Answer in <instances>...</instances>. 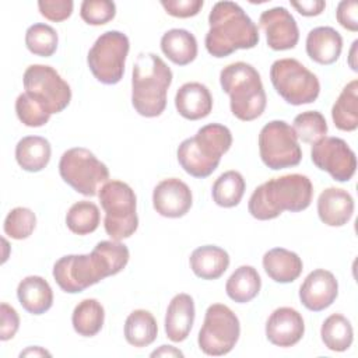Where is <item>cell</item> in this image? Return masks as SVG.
I'll return each mask as SVG.
<instances>
[{
	"instance_id": "obj_42",
	"label": "cell",
	"mask_w": 358,
	"mask_h": 358,
	"mask_svg": "<svg viewBox=\"0 0 358 358\" xmlns=\"http://www.w3.org/2000/svg\"><path fill=\"white\" fill-rule=\"evenodd\" d=\"M20 327V316L17 310L6 303L1 302L0 305V340L7 341L11 340Z\"/></svg>"
},
{
	"instance_id": "obj_23",
	"label": "cell",
	"mask_w": 358,
	"mask_h": 358,
	"mask_svg": "<svg viewBox=\"0 0 358 358\" xmlns=\"http://www.w3.org/2000/svg\"><path fill=\"white\" fill-rule=\"evenodd\" d=\"M263 268L275 282L288 284L295 281L302 270V259L285 248H273L263 255Z\"/></svg>"
},
{
	"instance_id": "obj_37",
	"label": "cell",
	"mask_w": 358,
	"mask_h": 358,
	"mask_svg": "<svg viewBox=\"0 0 358 358\" xmlns=\"http://www.w3.org/2000/svg\"><path fill=\"white\" fill-rule=\"evenodd\" d=\"M36 227V215L31 208L15 207L4 220V234L13 239L21 241L32 235Z\"/></svg>"
},
{
	"instance_id": "obj_13",
	"label": "cell",
	"mask_w": 358,
	"mask_h": 358,
	"mask_svg": "<svg viewBox=\"0 0 358 358\" xmlns=\"http://www.w3.org/2000/svg\"><path fill=\"white\" fill-rule=\"evenodd\" d=\"M25 92L39 102L48 113H60L71 101L70 85L50 66L31 64L22 76Z\"/></svg>"
},
{
	"instance_id": "obj_30",
	"label": "cell",
	"mask_w": 358,
	"mask_h": 358,
	"mask_svg": "<svg viewBox=\"0 0 358 358\" xmlns=\"http://www.w3.org/2000/svg\"><path fill=\"white\" fill-rule=\"evenodd\" d=\"M158 336V324L151 312L145 309L133 310L124 322V338L137 348L147 347L155 341Z\"/></svg>"
},
{
	"instance_id": "obj_44",
	"label": "cell",
	"mask_w": 358,
	"mask_h": 358,
	"mask_svg": "<svg viewBox=\"0 0 358 358\" xmlns=\"http://www.w3.org/2000/svg\"><path fill=\"white\" fill-rule=\"evenodd\" d=\"M291 6L303 17H316V15L322 14L326 8V3L323 0L291 1Z\"/></svg>"
},
{
	"instance_id": "obj_46",
	"label": "cell",
	"mask_w": 358,
	"mask_h": 358,
	"mask_svg": "<svg viewBox=\"0 0 358 358\" xmlns=\"http://www.w3.org/2000/svg\"><path fill=\"white\" fill-rule=\"evenodd\" d=\"M20 357H52V354L42 347H28L20 352Z\"/></svg>"
},
{
	"instance_id": "obj_9",
	"label": "cell",
	"mask_w": 358,
	"mask_h": 358,
	"mask_svg": "<svg viewBox=\"0 0 358 358\" xmlns=\"http://www.w3.org/2000/svg\"><path fill=\"white\" fill-rule=\"evenodd\" d=\"M59 173L70 187L88 197L96 196L99 186L109 179L108 166L83 147H73L62 154Z\"/></svg>"
},
{
	"instance_id": "obj_24",
	"label": "cell",
	"mask_w": 358,
	"mask_h": 358,
	"mask_svg": "<svg viewBox=\"0 0 358 358\" xmlns=\"http://www.w3.org/2000/svg\"><path fill=\"white\" fill-rule=\"evenodd\" d=\"M20 305L31 315H42L53 305V291L41 275H28L17 287Z\"/></svg>"
},
{
	"instance_id": "obj_21",
	"label": "cell",
	"mask_w": 358,
	"mask_h": 358,
	"mask_svg": "<svg viewBox=\"0 0 358 358\" xmlns=\"http://www.w3.org/2000/svg\"><path fill=\"white\" fill-rule=\"evenodd\" d=\"M175 108L187 120L204 119L213 110L211 92L201 83H185L175 94Z\"/></svg>"
},
{
	"instance_id": "obj_45",
	"label": "cell",
	"mask_w": 358,
	"mask_h": 358,
	"mask_svg": "<svg viewBox=\"0 0 358 358\" xmlns=\"http://www.w3.org/2000/svg\"><path fill=\"white\" fill-rule=\"evenodd\" d=\"M151 357H183V352L172 345H161L151 352Z\"/></svg>"
},
{
	"instance_id": "obj_15",
	"label": "cell",
	"mask_w": 358,
	"mask_h": 358,
	"mask_svg": "<svg viewBox=\"0 0 358 358\" xmlns=\"http://www.w3.org/2000/svg\"><path fill=\"white\" fill-rule=\"evenodd\" d=\"M259 24L266 34L268 48L288 50L296 46L299 29L294 15L285 7H273L260 14Z\"/></svg>"
},
{
	"instance_id": "obj_1",
	"label": "cell",
	"mask_w": 358,
	"mask_h": 358,
	"mask_svg": "<svg viewBox=\"0 0 358 358\" xmlns=\"http://www.w3.org/2000/svg\"><path fill=\"white\" fill-rule=\"evenodd\" d=\"M130 252L120 241H101L91 253L67 255L53 266L56 284L67 294H78L101 280L120 273L129 263Z\"/></svg>"
},
{
	"instance_id": "obj_41",
	"label": "cell",
	"mask_w": 358,
	"mask_h": 358,
	"mask_svg": "<svg viewBox=\"0 0 358 358\" xmlns=\"http://www.w3.org/2000/svg\"><path fill=\"white\" fill-rule=\"evenodd\" d=\"M203 0H161L164 10L176 18H189L199 14L203 8Z\"/></svg>"
},
{
	"instance_id": "obj_40",
	"label": "cell",
	"mask_w": 358,
	"mask_h": 358,
	"mask_svg": "<svg viewBox=\"0 0 358 358\" xmlns=\"http://www.w3.org/2000/svg\"><path fill=\"white\" fill-rule=\"evenodd\" d=\"M74 3L71 0H39L38 8L41 15L52 22H62L73 13Z\"/></svg>"
},
{
	"instance_id": "obj_29",
	"label": "cell",
	"mask_w": 358,
	"mask_h": 358,
	"mask_svg": "<svg viewBox=\"0 0 358 358\" xmlns=\"http://www.w3.org/2000/svg\"><path fill=\"white\" fill-rule=\"evenodd\" d=\"M334 126L343 131H354L358 127V80L350 81L340 92L331 108Z\"/></svg>"
},
{
	"instance_id": "obj_28",
	"label": "cell",
	"mask_w": 358,
	"mask_h": 358,
	"mask_svg": "<svg viewBox=\"0 0 358 358\" xmlns=\"http://www.w3.org/2000/svg\"><path fill=\"white\" fill-rule=\"evenodd\" d=\"M262 288V278L253 266H239L227 280L225 292L236 303L255 299Z\"/></svg>"
},
{
	"instance_id": "obj_6",
	"label": "cell",
	"mask_w": 358,
	"mask_h": 358,
	"mask_svg": "<svg viewBox=\"0 0 358 358\" xmlns=\"http://www.w3.org/2000/svg\"><path fill=\"white\" fill-rule=\"evenodd\" d=\"M220 84L229 95V108L235 117L250 122L263 115L267 103L259 71L249 63L235 62L220 73Z\"/></svg>"
},
{
	"instance_id": "obj_4",
	"label": "cell",
	"mask_w": 358,
	"mask_h": 358,
	"mask_svg": "<svg viewBox=\"0 0 358 358\" xmlns=\"http://www.w3.org/2000/svg\"><path fill=\"white\" fill-rule=\"evenodd\" d=\"M172 70L155 53H140L131 73V105L144 117H157L166 108Z\"/></svg>"
},
{
	"instance_id": "obj_12",
	"label": "cell",
	"mask_w": 358,
	"mask_h": 358,
	"mask_svg": "<svg viewBox=\"0 0 358 358\" xmlns=\"http://www.w3.org/2000/svg\"><path fill=\"white\" fill-rule=\"evenodd\" d=\"M259 154L263 164L273 171L296 166L302 159L298 137L292 126L284 120H271L262 127Z\"/></svg>"
},
{
	"instance_id": "obj_8",
	"label": "cell",
	"mask_w": 358,
	"mask_h": 358,
	"mask_svg": "<svg viewBox=\"0 0 358 358\" xmlns=\"http://www.w3.org/2000/svg\"><path fill=\"white\" fill-rule=\"evenodd\" d=\"M270 80L275 92L294 106L315 102L320 92L316 74L292 57L275 60L270 67Z\"/></svg>"
},
{
	"instance_id": "obj_47",
	"label": "cell",
	"mask_w": 358,
	"mask_h": 358,
	"mask_svg": "<svg viewBox=\"0 0 358 358\" xmlns=\"http://www.w3.org/2000/svg\"><path fill=\"white\" fill-rule=\"evenodd\" d=\"M357 45H358V41L355 39V41L352 42V46H351V49H350V56H348V64H350L351 70H354V71H358V64H357V62H355Z\"/></svg>"
},
{
	"instance_id": "obj_38",
	"label": "cell",
	"mask_w": 358,
	"mask_h": 358,
	"mask_svg": "<svg viewBox=\"0 0 358 358\" xmlns=\"http://www.w3.org/2000/svg\"><path fill=\"white\" fill-rule=\"evenodd\" d=\"M15 113L20 122L28 127H41L50 119V113L25 91L17 96Z\"/></svg>"
},
{
	"instance_id": "obj_7",
	"label": "cell",
	"mask_w": 358,
	"mask_h": 358,
	"mask_svg": "<svg viewBox=\"0 0 358 358\" xmlns=\"http://www.w3.org/2000/svg\"><path fill=\"white\" fill-rule=\"evenodd\" d=\"M98 197L105 211V232L113 241L130 238L138 227L134 190L122 180H108L99 187Z\"/></svg>"
},
{
	"instance_id": "obj_34",
	"label": "cell",
	"mask_w": 358,
	"mask_h": 358,
	"mask_svg": "<svg viewBox=\"0 0 358 358\" xmlns=\"http://www.w3.org/2000/svg\"><path fill=\"white\" fill-rule=\"evenodd\" d=\"M101 222V213L95 203L88 200L76 201L66 214V225L76 235L92 234Z\"/></svg>"
},
{
	"instance_id": "obj_43",
	"label": "cell",
	"mask_w": 358,
	"mask_h": 358,
	"mask_svg": "<svg viewBox=\"0 0 358 358\" xmlns=\"http://www.w3.org/2000/svg\"><path fill=\"white\" fill-rule=\"evenodd\" d=\"M336 18L338 24L351 31H358V3L355 0H343L338 3L336 10Z\"/></svg>"
},
{
	"instance_id": "obj_26",
	"label": "cell",
	"mask_w": 358,
	"mask_h": 358,
	"mask_svg": "<svg viewBox=\"0 0 358 358\" xmlns=\"http://www.w3.org/2000/svg\"><path fill=\"white\" fill-rule=\"evenodd\" d=\"M161 50L172 63L187 66L197 56V41L190 31L172 28L162 35Z\"/></svg>"
},
{
	"instance_id": "obj_16",
	"label": "cell",
	"mask_w": 358,
	"mask_h": 358,
	"mask_svg": "<svg viewBox=\"0 0 358 358\" xmlns=\"http://www.w3.org/2000/svg\"><path fill=\"white\" fill-rule=\"evenodd\" d=\"M193 204L190 187L178 178L161 180L152 192L154 210L166 218H180L189 213Z\"/></svg>"
},
{
	"instance_id": "obj_22",
	"label": "cell",
	"mask_w": 358,
	"mask_h": 358,
	"mask_svg": "<svg viewBox=\"0 0 358 358\" xmlns=\"http://www.w3.org/2000/svg\"><path fill=\"white\" fill-rule=\"evenodd\" d=\"M305 48L313 62L329 66L338 60L343 50V38L331 27H316L309 31Z\"/></svg>"
},
{
	"instance_id": "obj_39",
	"label": "cell",
	"mask_w": 358,
	"mask_h": 358,
	"mask_svg": "<svg viewBox=\"0 0 358 358\" xmlns=\"http://www.w3.org/2000/svg\"><path fill=\"white\" fill-rule=\"evenodd\" d=\"M80 15L90 25H103L115 18L116 4L110 0H84Z\"/></svg>"
},
{
	"instance_id": "obj_19",
	"label": "cell",
	"mask_w": 358,
	"mask_h": 358,
	"mask_svg": "<svg viewBox=\"0 0 358 358\" xmlns=\"http://www.w3.org/2000/svg\"><path fill=\"white\" fill-rule=\"evenodd\" d=\"M354 214L352 196L340 187H327L317 197V215L329 227L345 225Z\"/></svg>"
},
{
	"instance_id": "obj_2",
	"label": "cell",
	"mask_w": 358,
	"mask_h": 358,
	"mask_svg": "<svg viewBox=\"0 0 358 358\" xmlns=\"http://www.w3.org/2000/svg\"><path fill=\"white\" fill-rule=\"evenodd\" d=\"M210 29L204 45L213 57H227L239 49H252L259 41L257 25L234 1H218L208 14Z\"/></svg>"
},
{
	"instance_id": "obj_11",
	"label": "cell",
	"mask_w": 358,
	"mask_h": 358,
	"mask_svg": "<svg viewBox=\"0 0 358 358\" xmlns=\"http://www.w3.org/2000/svg\"><path fill=\"white\" fill-rule=\"evenodd\" d=\"M241 336L238 316L224 303L207 308L203 326L199 331V348L210 357H221L232 351Z\"/></svg>"
},
{
	"instance_id": "obj_3",
	"label": "cell",
	"mask_w": 358,
	"mask_h": 358,
	"mask_svg": "<svg viewBox=\"0 0 358 358\" xmlns=\"http://www.w3.org/2000/svg\"><path fill=\"white\" fill-rule=\"evenodd\" d=\"M313 185L306 175L288 173L257 186L248 203L250 215L260 221L274 220L282 211L298 213L310 206Z\"/></svg>"
},
{
	"instance_id": "obj_5",
	"label": "cell",
	"mask_w": 358,
	"mask_h": 358,
	"mask_svg": "<svg viewBox=\"0 0 358 358\" xmlns=\"http://www.w3.org/2000/svg\"><path fill=\"white\" fill-rule=\"evenodd\" d=\"M232 145L231 130L220 123H208L193 137L185 138L176 151L178 162L193 178H207L220 165L221 157Z\"/></svg>"
},
{
	"instance_id": "obj_35",
	"label": "cell",
	"mask_w": 358,
	"mask_h": 358,
	"mask_svg": "<svg viewBox=\"0 0 358 358\" xmlns=\"http://www.w3.org/2000/svg\"><path fill=\"white\" fill-rule=\"evenodd\" d=\"M57 43V32L48 24L36 22L25 32V46L35 56L50 57L56 52Z\"/></svg>"
},
{
	"instance_id": "obj_31",
	"label": "cell",
	"mask_w": 358,
	"mask_h": 358,
	"mask_svg": "<svg viewBox=\"0 0 358 358\" xmlns=\"http://www.w3.org/2000/svg\"><path fill=\"white\" fill-rule=\"evenodd\" d=\"M105 322V309L98 299L87 298L78 302L71 315V323L76 333L83 337L96 336Z\"/></svg>"
},
{
	"instance_id": "obj_14",
	"label": "cell",
	"mask_w": 358,
	"mask_h": 358,
	"mask_svg": "<svg viewBox=\"0 0 358 358\" xmlns=\"http://www.w3.org/2000/svg\"><path fill=\"white\" fill-rule=\"evenodd\" d=\"M310 158L316 168L326 171L337 182H348L357 171V157L345 140L323 137L312 145Z\"/></svg>"
},
{
	"instance_id": "obj_20",
	"label": "cell",
	"mask_w": 358,
	"mask_h": 358,
	"mask_svg": "<svg viewBox=\"0 0 358 358\" xmlns=\"http://www.w3.org/2000/svg\"><path fill=\"white\" fill-rule=\"evenodd\" d=\"M196 309L194 301L189 294H176L165 313V334L173 343H180L187 338L194 323Z\"/></svg>"
},
{
	"instance_id": "obj_17",
	"label": "cell",
	"mask_w": 358,
	"mask_h": 358,
	"mask_svg": "<svg viewBox=\"0 0 358 358\" xmlns=\"http://www.w3.org/2000/svg\"><path fill=\"white\" fill-rule=\"evenodd\" d=\"M338 295V282L334 274L324 268L310 271L299 287L301 303L312 312L327 309Z\"/></svg>"
},
{
	"instance_id": "obj_32",
	"label": "cell",
	"mask_w": 358,
	"mask_h": 358,
	"mask_svg": "<svg viewBox=\"0 0 358 358\" xmlns=\"http://www.w3.org/2000/svg\"><path fill=\"white\" fill-rule=\"evenodd\" d=\"M320 337L323 344L330 351L343 352L351 347L354 340V330L345 316L333 313L324 319L320 327Z\"/></svg>"
},
{
	"instance_id": "obj_25",
	"label": "cell",
	"mask_w": 358,
	"mask_h": 358,
	"mask_svg": "<svg viewBox=\"0 0 358 358\" xmlns=\"http://www.w3.org/2000/svg\"><path fill=\"white\" fill-rule=\"evenodd\" d=\"M192 271L201 280L220 278L229 266V255L220 246L204 245L196 248L189 257Z\"/></svg>"
},
{
	"instance_id": "obj_18",
	"label": "cell",
	"mask_w": 358,
	"mask_h": 358,
	"mask_svg": "<svg viewBox=\"0 0 358 358\" xmlns=\"http://www.w3.org/2000/svg\"><path fill=\"white\" fill-rule=\"evenodd\" d=\"M305 333L302 315L289 306H281L273 310L266 322V337L277 347H292L301 341Z\"/></svg>"
},
{
	"instance_id": "obj_10",
	"label": "cell",
	"mask_w": 358,
	"mask_h": 358,
	"mask_svg": "<svg viewBox=\"0 0 358 358\" xmlns=\"http://www.w3.org/2000/svg\"><path fill=\"white\" fill-rule=\"evenodd\" d=\"M129 50L130 42L126 34L120 31H106L101 34L87 56L92 76L102 84H117L124 74Z\"/></svg>"
},
{
	"instance_id": "obj_27",
	"label": "cell",
	"mask_w": 358,
	"mask_h": 358,
	"mask_svg": "<svg viewBox=\"0 0 358 358\" xmlns=\"http://www.w3.org/2000/svg\"><path fill=\"white\" fill-rule=\"evenodd\" d=\"M50 143L41 136L22 137L15 145L17 164L27 172H39L50 161Z\"/></svg>"
},
{
	"instance_id": "obj_33",
	"label": "cell",
	"mask_w": 358,
	"mask_h": 358,
	"mask_svg": "<svg viewBox=\"0 0 358 358\" xmlns=\"http://www.w3.org/2000/svg\"><path fill=\"white\" fill-rule=\"evenodd\" d=\"M245 189L246 182L242 173L238 171H227L215 179L211 189V196L217 206L231 208L241 203Z\"/></svg>"
},
{
	"instance_id": "obj_36",
	"label": "cell",
	"mask_w": 358,
	"mask_h": 358,
	"mask_svg": "<svg viewBox=\"0 0 358 358\" xmlns=\"http://www.w3.org/2000/svg\"><path fill=\"white\" fill-rule=\"evenodd\" d=\"M292 129L302 143L312 145L326 137L329 130L324 116L317 110H306L296 115Z\"/></svg>"
}]
</instances>
